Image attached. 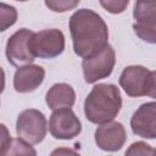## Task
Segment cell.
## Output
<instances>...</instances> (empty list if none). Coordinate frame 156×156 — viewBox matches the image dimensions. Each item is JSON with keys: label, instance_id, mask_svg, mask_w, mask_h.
I'll use <instances>...</instances> for the list:
<instances>
[{"label": "cell", "instance_id": "obj_2", "mask_svg": "<svg viewBox=\"0 0 156 156\" xmlns=\"http://www.w3.org/2000/svg\"><path fill=\"white\" fill-rule=\"evenodd\" d=\"M122 107L121 91L115 84L100 83L93 87L84 100V115L95 124L115 119Z\"/></svg>", "mask_w": 156, "mask_h": 156}, {"label": "cell", "instance_id": "obj_6", "mask_svg": "<svg viewBox=\"0 0 156 156\" xmlns=\"http://www.w3.org/2000/svg\"><path fill=\"white\" fill-rule=\"evenodd\" d=\"M46 117L35 108L22 111L16 122V133L18 138L26 140L30 145L41 143L46 135Z\"/></svg>", "mask_w": 156, "mask_h": 156}, {"label": "cell", "instance_id": "obj_9", "mask_svg": "<svg viewBox=\"0 0 156 156\" xmlns=\"http://www.w3.org/2000/svg\"><path fill=\"white\" fill-rule=\"evenodd\" d=\"M33 32L22 28L15 32L7 40L6 43V58L7 61L15 66V67H21L24 65H29L34 61V56L32 55L29 50V38L32 37Z\"/></svg>", "mask_w": 156, "mask_h": 156}, {"label": "cell", "instance_id": "obj_8", "mask_svg": "<svg viewBox=\"0 0 156 156\" xmlns=\"http://www.w3.org/2000/svg\"><path fill=\"white\" fill-rule=\"evenodd\" d=\"M49 130L55 139L68 140L80 134L82 123L71 107L56 108L50 116Z\"/></svg>", "mask_w": 156, "mask_h": 156}, {"label": "cell", "instance_id": "obj_11", "mask_svg": "<svg viewBox=\"0 0 156 156\" xmlns=\"http://www.w3.org/2000/svg\"><path fill=\"white\" fill-rule=\"evenodd\" d=\"M132 132L145 139L156 138V104L150 101L143 104L130 118Z\"/></svg>", "mask_w": 156, "mask_h": 156}, {"label": "cell", "instance_id": "obj_19", "mask_svg": "<svg viewBox=\"0 0 156 156\" xmlns=\"http://www.w3.org/2000/svg\"><path fill=\"white\" fill-rule=\"evenodd\" d=\"M11 140H12V138L10 135L7 127L4 123H0V156L6 155V152L10 147Z\"/></svg>", "mask_w": 156, "mask_h": 156}, {"label": "cell", "instance_id": "obj_16", "mask_svg": "<svg viewBox=\"0 0 156 156\" xmlns=\"http://www.w3.org/2000/svg\"><path fill=\"white\" fill-rule=\"evenodd\" d=\"M80 0H45L46 7L54 12H66L78 6Z\"/></svg>", "mask_w": 156, "mask_h": 156}, {"label": "cell", "instance_id": "obj_22", "mask_svg": "<svg viewBox=\"0 0 156 156\" xmlns=\"http://www.w3.org/2000/svg\"><path fill=\"white\" fill-rule=\"evenodd\" d=\"M16 1H27V0H16Z\"/></svg>", "mask_w": 156, "mask_h": 156}, {"label": "cell", "instance_id": "obj_5", "mask_svg": "<svg viewBox=\"0 0 156 156\" xmlns=\"http://www.w3.org/2000/svg\"><path fill=\"white\" fill-rule=\"evenodd\" d=\"M115 63L116 54L110 44L104 46L94 55L84 57L82 62V68L85 82L88 84H93L100 79L107 78L112 73Z\"/></svg>", "mask_w": 156, "mask_h": 156}, {"label": "cell", "instance_id": "obj_14", "mask_svg": "<svg viewBox=\"0 0 156 156\" xmlns=\"http://www.w3.org/2000/svg\"><path fill=\"white\" fill-rule=\"evenodd\" d=\"M18 13L16 7L0 2V32H5L10 27H12L17 21Z\"/></svg>", "mask_w": 156, "mask_h": 156}, {"label": "cell", "instance_id": "obj_12", "mask_svg": "<svg viewBox=\"0 0 156 156\" xmlns=\"http://www.w3.org/2000/svg\"><path fill=\"white\" fill-rule=\"evenodd\" d=\"M45 69L38 65H24L17 68L13 76V88L17 93H32L44 80Z\"/></svg>", "mask_w": 156, "mask_h": 156}, {"label": "cell", "instance_id": "obj_17", "mask_svg": "<svg viewBox=\"0 0 156 156\" xmlns=\"http://www.w3.org/2000/svg\"><path fill=\"white\" fill-rule=\"evenodd\" d=\"M99 1H100V5L107 12L113 15L122 13L129 4V0H99Z\"/></svg>", "mask_w": 156, "mask_h": 156}, {"label": "cell", "instance_id": "obj_21", "mask_svg": "<svg viewBox=\"0 0 156 156\" xmlns=\"http://www.w3.org/2000/svg\"><path fill=\"white\" fill-rule=\"evenodd\" d=\"M57 154H76V151L67 150V149H60V150H55V151H52V155H57Z\"/></svg>", "mask_w": 156, "mask_h": 156}, {"label": "cell", "instance_id": "obj_1", "mask_svg": "<svg viewBox=\"0 0 156 156\" xmlns=\"http://www.w3.org/2000/svg\"><path fill=\"white\" fill-rule=\"evenodd\" d=\"M73 50L79 57L100 51L108 43V28L102 17L90 9H79L69 18Z\"/></svg>", "mask_w": 156, "mask_h": 156}, {"label": "cell", "instance_id": "obj_15", "mask_svg": "<svg viewBox=\"0 0 156 156\" xmlns=\"http://www.w3.org/2000/svg\"><path fill=\"white\" fill-rule=\"evenodd\" d=\"M6 155H37V151L26 140L17 138L12 139Z\"/></svg>", "mask_w": 156, "mask_h": 156}, {"label": "cell", "instance_id": "obj_7", "mask_svg": "<svg viewBox=\"0 0 156 156\" xmlns=\"http://www.w3.org/2000/svg\"><path fill=\"white\" fill-rule=\"evenodd\" d=\"M135 34L150 44L156 41V0H135L133 9Z\"/></svg>", "mask_w": 156, "mask_h": 156}, {"label": "cell", "instance_id": "obj_4", "mask_svg": "<svg viewBox=\"0 0 156 156\" xmlns=\"http://www.w3.org/2000/svg\"><path fill=\"white\" fill-rule=\"evenodd\" d=\"M29 50L34 57L54 58L65 50V35L60 29L50 28L32 34L28 41Z\"/></svg>", "mask_w": 156, "mask_h": 156}, {"label": "cell", "instance_id": "obj_20", "mask_svg": "<svg viewBox=\"0 0 156 156\" xmlns=\"http://www.w3.org/2000/svg\"><path fill=\"white\" fill-rule=\"evenodd\" d=\"M4 89H5V72L0 67V94L4 91Z\"/></svg>", "mask_w": 156, "mask_h": 156}, {"label": "cell", "instance_id": "obj_3", "mask_svg": "<svg viewBox=\"0 0 156 156\" xmlns=\"http://www.w3.org/2000/svg\"><path fill=\"white\" fill-rule=\"evenodd\" d=\"M119 85L132 98H155L156 74L144 66H127L119 76Z\"/></svg>", "mask_w": 156, "mask_h": 156}, {"label": "cell", "instance_id": "obj_13", "mask_svg": "<svg viewBox=\"0 0 156 156\" xmlns=\"http://www.w3.org/2000/svg\"><path fill=\"white\" fill-rule=\"evenodd\" d=\"M45 102L51 110L72 107L76 102L74 89L67 83H56L48 90Z\"/></svg>", "mask_w": 156, "mask_h": 156}, {"label": "cell", "instance_id": "obj_10", "mask_svg": "<svg viewBox=\"0 0 156 156\" xmlns=\"http://www.w3.org/2000/svg\"><path fill=\"white\" fill-rule=\"evenodd\" d=\"M94 139L96 145L104 151H118L122 149L127 140V133L122 123L113 119L100 124L95 133Z\"/></svg>", "mask_w": 156, "mask_h": 156}, {"label": "cell", "instance_id": "obj_18", "mask_svg": "<svg viewBox=\"0 0 156 156\" xmlns=\"http://www.w3.org/2000/svg\"><path fill=\"white\" fill-rule=\"evenodd\" d=\"M155 150L144 141L133 143L126 151V155H154Z\"/></svg>", "mask_w": 156, "mask_h": 156}]
</instances>
